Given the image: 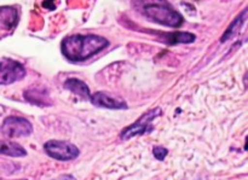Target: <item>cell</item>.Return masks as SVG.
Listing matches in <instances>:
<instances>
[{"label": "cell", "instance_id": "obj_1", "mask_svg": "<svg viewBox=\"0 0 248 180\" xmlns=\"http://www.w3.org/2000/svg\"><path fill=\"white\" fill-rule=\"evenodd\" d=\"M109 45L106 38L93 34H74L62 41V52L72 62H82L98 53Z\"/></svg>", "mask_w": 248, "mask_h": 180}, {"label": "cell", "instance_id": "obj_2", "mask_svg": "<svg viewBox=\"0 0 248 180\" xmlns=\"http://www.w3.org/2000/svg\"><path fill=\"white\" fill-rule=\"evenodd\" d=\"M132 6L150 22L171 28L183 24V16L167 0H132Z\"/></svg>", "mask_w": 248, "mask_h": 180}, {"label": "cell", "instance_id": "obj_3", "mask_svg": "<svg viewBox=\"0 0 248 180\" xmlns=\"http://www.w3.org/2000/svg\"><path fill=\"white\" fill-rule=\"evenodd\" d=\"M162 114L161 109L160 108H155L152 109V110L147 111L144 115L140 116L135 123L132 125L127 126L125 130L121 132L120 138L124 140H128L131 138L136 137V135H145V133H149L153 131V126L152 122L154 119L159 118L160 115Z\"/></svg>", "mask_w": 248, "mask_h": 180}, {"label": "cell", "instance_id": "obj_4", "mask_svg": "<svg viewBox=\"0 0 248 180\" xmlns=\"http://www.w3.org/2000/svg\"><path fill=\"white\" fill-rule=\"evenodd\" d=\"M46 154L58 161H70L79 156V149L74 144L63 140H48L44 145Z\"/></svg>", "mask_w": 248, "mask_h": 180}, {"label": "cell", "instance_id": "obj_5", "mask_svg": "<svg viewBox=\"0 0 248 180\" xmlns=\"http://www.w3.org/2000/svg\"><path fill=\"white\" fill-rule=\"evenodd\" d=\"M0 130L6 138L28 137L33 132V126L26 119L10 116V118L5 119Z\"/></svg>", "mask_w": 248, "mask_h": 180}, {"label": "cell", "instance_id": "obj_6", "mask_svg": "<svg viewBox=\"0 0 248 180\" xmlns=\"http://www.w3.org/2000/svg\"><path fill=\"white\" fill-rule=\"evenodd\" d=\"M26 76V68L19 62L10 58L0 60V85H10Z\"/></svg>", "mask_w": 248, "mask_h": 180}, {"label": "cell", "instance_id": "obj_7", "mask_svg": "<svg viewBox=\"0 0 248 180\" xmlns=\"http://www.w3.org/2000/svg\"><path fill=\"white\" fill-rule=\"evenodd\" d=\"M90 99H91L92 104L99 106V108L127 109V104L125 103V101L109 96L106 92H96V93L91 94Z\"/></svg>", "mask_w": 248, "mask_h": 180}, {"label": "cell", "instance_id": "obj_8", "mask_svg": "<svg viewBox=\"0 0 248 180\" xmlns=\"http://www.w3.org/2000/svg\"><path fill=\"white\" fill-rule=\"evenodd\" d=\"M24 98L26 101H28L29 103L35 104L39 106H50L52 105V102H51L50 96H48V92L46 91L43 87H31V89L27 90L24 92Z\"/></svg>", "mask_w": 248, "mask_h": 180}, {"label": "cell", "instance_id": "obj_9", "mask_svg": "<svg viewBox=\"0 0 248 180\" xmlns=\"http://www.w3.org/2000/svg\"><path fill=\"white\" fill-rule=\"evenodd\" d=\"M246 19H247V10L245 9L244 11H242L241 14H240L239 16L232 21V23H230V26L228 27V29L225 30L224 35L222 36L220 41H222V43H225V41L230 40V39L234 38L235 35H237V33L241 30L244 24L246 23Z\"/></svg>", "mask_w": 248, "mask_h": 180}, {"label": "cell", "instance_id": "obj_10", "mask_svg": "<svg viewBox=\"0 0 248 180\" xmlns=\"http://www.w3.org/2000/svg\"><path fill=\"white\" fill-rule=\"evenodd\" d=\"M165 43L169 45H176V44H191L195 41L196 36L188 31H176V33H165L162 34Z\"/></svg>", "mask_w": 248, "mask_h": 180}, {"label": "cell", "instance_id": "obj_11", "mask_svg": "<svg viewBox=\"0 0 248 180\" xmlns=\"http://www.w3.org/2000/svg\"><path fill=\"white\" fill-rule=\"evenodd\" d=\"M64 87L84 99H90L91 97V92L87 85L79 79H68L64 82Z\"/></svg>", "mask_w": 248, "mask_h": 180}, {"label": "cell", "instance_id": "obj_12", "mask_svg": "<svg viewBox=\"0 0 248 180\" xmlns=\"http://www.w3.org/2000/svg\"><path fill=\"white\" fill-rule=\"evenodd\" d=\"M0 154L12 157H23L27 155V151L17 143L0 140Z\"/></svg>", "mask_w": 248, "mask_h": 180}, {"label": "cell", "instance_id": "obj_13", "mask_svg": "<svg viewBox=\"0 0 248 180\" xmlns=\"http://www.w3.org/2000/svg\"><path fill=\"white\" fill-rule=\"evenodd\" d=\"M0 24L6 29H11L16 26L17 11L15 7H0Z\"/></svg>", "mask_w": 248, "mask_h": 180}, {"label": "cell", "instance_id": "obj_14", "mask_svg": "<svg viewBox=\"0 0 248 180\" xmlns=\"http://www.w3.org/2000/svg\"><path fill=\"white\" fill-rule=\"evenodd\" d=\"M153 154H154V156L156 157L157 160H164L165 157L167 156V154H169V151H167V149H165V148L155 147L154 150H153Z\"/></svg>", "mask_w": 248, "mask_h": 180}, {"label": "cell", "instance_id": "obj_15", "mask_svg": "<svg viewBox=\"0 0 248 180\" xmlns=\"http://www.w3.org/2000/svg\"><path fill=\"white\" fill-rule=\"evenodd\" d=\"M55 180H77V179H75L73 176H70V174H65V176L58 177V178H56Z\"/></svg>", "mask_w": 248, "mask_h": 180}]
</instances>
